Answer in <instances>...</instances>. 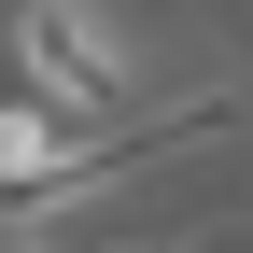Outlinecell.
Instances as JSON below:
<instances>
[{"label": "cell", "instance_id": "1", "mask_svg": "<svg viewBox=\"0 0 253 253\" xmlns=\"http://www.w3.org/2000/svg\"><path fill=\"white\" fill-rule=\"evenodd\" d=\"M14 71H28V99L71 113V126H126L141 113V56L113 42L99 0H28L14 14Z\"/></svg>", "mask_w": 253, "mask_h": 253}, {"label": "cell", "instance_id": "2", "mask_svg": "<svg viewBox=\"0 0 253 253\" xmlns=\"http://www.w3.org/2000/svg\"><path fill=\"white\" fill-rule=\"evenodd\" d=\"M0 253H42V225H14V211H0Z\"/></svg>", "mask_w": 253, "mask_h": 253}, {"label": "cell", "instance_id": "3", "mask_svg": "<svg viewBox=\"0 0 253 253\" xmlns=\"http://www.w3.org/2000/svg\"><path fill=\"white\" fill-rule=\"evenodd\" d=\"M113 253H155V239H113Z\"/></svg>", "mask_w": 253, "mask_h": 253}]
</instances>
